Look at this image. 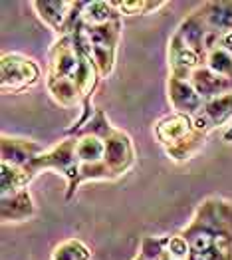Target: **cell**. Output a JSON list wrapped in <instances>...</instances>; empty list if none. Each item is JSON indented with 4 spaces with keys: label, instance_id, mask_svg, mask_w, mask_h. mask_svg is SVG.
Segmentation results:
<instances>
[{
    "label": "cell",
    "instance_id": "6da1fadb",
    "mask_svg": "<svg viewBox=\"0 0 232 260\" xmlns=\"http://www.w3.org/2000/svg\"><path fill=\"white\" fill-rule=\"evenodd\" d=\"M102 80L104 78L93 60L84 24L78 26L76 32L52 44L48 52L46 87L62 108L82 106V117L74 123V127L65 131V135L82 129L95 113L91 108V98Z\"/></svg>",
    "mask_w": 232,
    "mask_h": 260
},
{
    "label": "cell",
    "instance_id": "7a4b0ae2",
    "mask_svg": "<svg viewBox=\"0 0 232 260\" xmlns=\"http://www.w3.org/2000/svg\"><path fill=\"white\" fill-rule=\"evenodd\" d=\"M179 235L189 242V260H232V201L207 197Z\"/></svg>",
    "mask_w": 232,
    "mask_h": 260
},
{
    "label": "cell",
    "instance_id": "3957f363",
    "mask_svg": "<svg viewBox=\"0 0 232 260\" xmlns=\"http://www.w3.org/2000/svg\"><path fill=\"white\" fill-rule=\"evenodd\" d=\"M155 139L167 153V157L173 159L175 163H185L192 159L196 153L203 149L207 135L194 127V121L190 115L171 111L163 115L155 127Z\"/></svg>",
    "mask_w": 232,
    "mask_h": 260
},
{
    "label": "cell",
    "instance_id": "277c9868",
    "mask_svg": "<svg viewBox=\"0 0 232 260\" xmlns=\"http://www.w3.org/2000/svg\"><path fill=\"white\" fill-rule=\"evenodd\" d=\"M80 131L104 137V141H106V163L115 179H119V177H123L125 173L131 171V167L135 165L133 141H131V137L127 135L125 131L115 129L109 123V119H107L106 113L102 109H95L91 119ZM74 135H78V131Z\"/></svg>",
    "mask_w": 232,
    "mask_h": 260
},
{
    "label": "cell",
    "instance_id": "5b68a950",
    "mask_svg": "<svg viewBox=\"0 0 232 260\" xmlns=\"http://www.w3.org/2000/svg\"><path fill=\"white\" fill-rule=\"evenodd\" d=\"M80 167L82 165H80V159H78V153H76V137L68 135L58 145H54L52 149H48L40 157H36L24 169L30 173L32 179L38 173H42L44 169H52V171H58L60 175H63L65 181H68L65 199L70 201L76 195V191L80 189Z\"/></svg>",
    "mask_w": 232,
    "mask_h": 260
},
{
    "label": "cell",
    "instance_id": "8992f818",
    "mask_svg": "<svg viewBox=\"0 0 232 260\" xmlns=\"http://www.w3.org/2000/svg\"><path fill=\"white\" fill-rule=\"evenodd\" d=\"M42 70L32 58L20 52H6L0 60L2 93H22L40 82Z\"/></svg>",
    "mask_w": 232,
    "mask_h": 260
},
{
    "label": "cell",
    "instance_id": "52a82bcc",
    "mask_svg": "<svg viewBox=\"0 0 232 260\" xmlns=\"http://www.w3.org/2000/svg\"><path fill=\"white\" fill-rule=\"evenodd\" d=\"M32 8L36 10L38 18L58 34V38L68 36L82 26V10L84 2L76 0H34Z\"/></svg>",
    "mask_w": 232,
    "mask_h": 260
},
{
    "label": "cell",
    "instance_id": "ba28073f",
    "mask_svg": "<svg viewBox=\"0 0 232 260\" xmlns=\"http://www.w3.org/2000/svg\"><path fill=\"white\" fill-rule=\"evenodd\" d=\"M85 36L91 46V54L93 60L102 72V78L111 76L113 68H115V54H117V46L121 38V30H123V22L113 20L102 24V26H85Z\"/></svg>",
    "mask_w": 232,
    "mask_h": 260
},
{
    "label": "cell",
    "instance_id": "9c48e42d",
    "mask_svg": "<svg viewBox=\"0 0 232 260\" xmlns=\"http://www.w3.org/2000/svg\"><path fill=\"white\" fill-rule=\"evenodd\" d=\"M203 60L198 58V54L190 48L189 44L181 38V34L175 30V34L169 40V70L171 78L177 80H185L189 82L190 76L194 74L196 68H201Z\"/></svg>",
    "mask_w": 232,
    "mask_h": 260
},
{
    "label": "cell",
    "instance_id": "30bf717a",
    "mask_svg": "<svg viewBox=\"0 0 232 260\" xmlns=\"http://www.w3.org/2000/svg\"><path fill=\"white\" fill-rule=\"evenodd\" d=\"M192 121H194V127L209 135L212 129L220 127V125H230L232 123V93L226 95H220L216 100L211 102H205L203 109L192 115Z\"/></svg>",
    "mask_w": 232,
    "mask_h": 260
},
{
    "label": "cell",
    "instance_id": "8fae6325",
    "mask_svg": "<svg viewBox=\"0 0 232 260\" xmlns=\"http://www.w3.org/2000/svg\"><path fill=\"white\" fill-rule=\"evenodd\" d=\"M44 153V147L34 141V139H24V137H10V135H2L0 141V155H2V163L12 165V167H28L36 157H40Z\"/></svg>",
    "mask_w": 232,
    "mask_h": 260
},
{
    "label": "cell",
    "instance_id": "7c38bea8",
    "mask_svg": "<svg viewBox=\"0 0 232 260\" xmlns=\"http://www.w3.org/2000/svg\"><path fill=\"white\" fill-rule=\"evenodd\" d=\"M190 86L194 87V91L203 98V102H211L220 95L232 93V78H224L214 74L207 66H201L194 70V74L190 76Z\"/></svg>",
    "mask_w": 232,
    "mask_h": 260
},
{
    "label": "cell",
    "instance_id": "4fadbf2b",
    "mask_svg": "<svg viewBox=\"0 0 232 260\" xmlns=\"http://www.w3.org/2000/svg\"><path fill=\"white\" fill-rule=\"evenodd\" d=\"M167 91H169V102L173 106V111L177 113H185V115H196L205 102L203 98L194 91V87L190 86V82L185 80H177V78H171L167 82Z\"/></svg>",
    "mask_w": 232,
    "mask_h": 260
},
{
    "label": "cell",
    "instance_id": "5bb4252c",
    "mask_svg": "<svg viewBox=\"0 0 232 260\" xmlns=\"http://www.w3.org/2000/svg\"><path fill=\"white\" fill-rule=\"evenodd\" d=\"M36 215V205L28 189L0 195V217L2 222H24Z\"/></svg>",
    "mask_w": 232,
    "mask_h": 260
},
{
    "label": "cell",
    "instance_id": "9a60e30c",
    "mask_svg": "<svg viewBox=\"0 0 232 260\" xmlns=\"http://www.w3.org/2000/svg\"><path fill=\"white\" fill-rule=\"evenodd\" d=\"M194 12L209 30L220 34L232 32V2H205Z\"/></svg>",
    "mask_w": 232,
    "mask_h": 260
},
{
    "label": "cell",
    "instance_id": "2e32d148",
    "mask_svg": "<svg viewBox=\"0 0 232 260\" xmlns=\"http://www.w3.org/2000/svg\"><path fill=\"white\" fill-rule=\"evenodd\" d=\"M177 32L181 34V38L189 44L190 48L198 54V58L203 60V64H207V36H209V28L205 26V22L198 18L196 12H192L185 20L179 24Z\"/></svg>",
    "mask_w": 232,
    "mask_h": 260
},
{
    "label": "cell",
    "instance_id": "e0dca14e",
    "mask_svg": "<svg viewBox=\"0 0 232 260\" xmlns=\"http://www.w3.org/2000/svg\"><path fill=\"white\" fill-rule=\"evenodd\" d=\"M82 20L85 26H102L107 22L121 20V12L117 10L115 2H102V0H93V2H84V10H82Z\"/></svg>",
    "mask_w": 232,
    "mask_h": 260
},
{
    "label": "cell",
    "instance_id": "ac0fdd59",
    "mask_svg": "<svg viewBox=\"0 0 232 260\" xmlns=\"http://www.w3.org/2000/svg\"><path fill=\"white\" fill-rule=\"evenodd\" d=\"M30 183H32V177L26 169L12 167V165H6V163L0 165V193L2 195L24 191V189H28Z\"/></svg>",
    "mask_w": 232,
    "mask_h": 260
},
{
    "label": "cell",
    "instance_id": "d6986e66",
    "mask_svg": "<svg viewBox=\"0 0 232 260\" xmlns=\"http://www.w3.org/2000/svg\"><path fill=\"white\" fill-rule=\"evenodd\" d=\"M50 260H93V254L84 240L68 239L52 250Z\"/></svg>",
    "mask_w": 232,
    "mask_h": 260
},
{
    "label": "cell",
    "instance_id": "ffe728a7",
    "mask_svg": "<svg viewBox=\"0 0 232 260\" xmlns=\"http://www.w3.org/2000/svg\"><path fill=\"white\" fill-rule=\"evenodd\" d=\"M115 6L121 12V16L123 14L137 16V14H153V12H157L159 8L165 6V2H159V0H119V2H115Z\"/></svg>",
    "mask_w": 232,
    "mask_h": 260
},
{
    "label": "cell",
    "instance_id": "44dd1931",
    "mask_svg": "<svg viewBox=\"0 0 232 260\" xmlns=\"http://www.w3.org/2000/svg\"><path fill=\"white\" fill-rule=\"evenodd\" d=\"M207 68L212 70L214 74L218 76H224V78H232V56L222 48H214L211 54L207 56Z\"/></svg>",
    "mask_w": 232,
    "mask_h": 260
},
{
    "label": "cell",
    "instance_id": "7402d4cb",
    "mask_svg": "<svg viewBox=\"0 0 232 260\" xmlns=\"http://www.w3.org/2000/svg\"><path fill=\"white\" fill-rule=\"evenodd\" d=\"M169 237H145L141 240L139 254H143L147 260H159L167 252Z\"/></svg>",
    "mask_w": 232,
    "mask_h": 260
},
{
    "label": "cell",
    "instance_id": "603a6c76",
    "mask_svg": "<svg viewBox=\"0 0 232 260\" xmlns=\"http://www.w3.org/2000/svg\"><path fill=\"white\" fill-rule=\"evenodd\" d=\"M167 252H169L171 258H175V260H189V254H190L189 242L177 233V235L169 237V242H167Z\"/></svg>",
    "mask_w": 232,
    "mask_h": 260
},
{
    "label": "cell",
    "instance_id": "cb8c5ba5",
    "mask_svg": "<svg viewBox=\"0 0 232 260\" xmlns=\"http://www.w3.org/2000/svg\"><path fill=\"white\" fill-rule=\"evenodd\" d=\"M220 46L228 52L232 56V32H228V34H222V38H220Z\"/></svg>",
    "mask_w": 232,
    "mask_h": 260
},
{
    "label": "cell",
    "instance_id": "d4e9b609",
    "mask_svg": "<svg viewBox=\"0 0 232 260\" xmlns=\"http://www.w3.org/2000/svg\"><path fill=\"white\" fill-rule=\"evenodd\" d=\"M222 139L226 141V143H232V123L226 127V131H224V135H222Z\"/></svg>",
    "mask_w": 232,
    "mask_h": 260
},
{
    "label": "cell",
    "instance_id": "484cf974",
    "mask_svg": "<svg viewBox=\"0 0 232 260\" xmlns=\"http://www.w3.org/2000/svg\"><path fill=\"white\" fill-rule=\"evenodd\" d=\"M159 260H175V258H171L169 256V252H165V254H163V256H161V258Z\"/></svg>",
    "mask_w": 232,
    "mask_h": 260
},
{
    "label": "cell",
    "instance_id": "4316f807",
    "mask_svg": "<svg viewBox=\"0 0 232 260\" xmlns=\"http://www.w3.org/2000/svg\"><path fill=\"white\" fill-rule=\"evenodd\" d=\"M133 260H147V258H145L143 254H137V256H135V258H133Z\"/></svg>",
    "mask_w": 232,
    "mask_h": 260
}]
</instances>
